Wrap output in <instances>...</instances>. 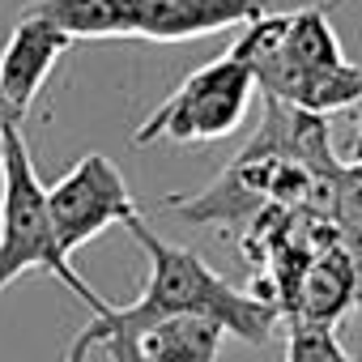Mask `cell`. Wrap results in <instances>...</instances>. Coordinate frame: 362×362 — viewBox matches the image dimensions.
I'll return each instance as SVG.
<instances>
[{
  "label": "cell",
  "mask_w": 362,
  "mask_h": 362,
  "mask_svg": "<svg viewBox=\"0 0 362 362\" xmlns=\"http://www.w3.org/2000/svg\"><path fill=\"white\" fill-rule=\"evenodd\" d=\"M260 13H269V0H128V30L149 43H188L247 26Z\"/></svg>",
  "instance_id": "6"
},
{
  "label": "cell",
  "mask_w": 362,
  "mask_h": 362,
  "mask_svg": "<svg viewBox=\"0 0 362 362\" xmlns=\"http://www.w3.org/2000/svg\"><path fill=\"white\" fill-rule=\"evenodd\" d=\"M286 362H358L328 324L286 320Z\"/></svg>",
  "instance_id": "11"
},
{
  "label": "cell",
  "mask_w": 362,
  "mask_h": 362,
  "mask_svg": "<svg viewBox=\"0 0 362 362\" xmlns=\"http://www.w3.org/2000/svg\"><path fill=\"white\" fill-rule=\"evenodd\" d=\"M354 175L362 179V145H358V166H354Z\"/></svg>",
  "instance_id": "14"
},
{
  "label": "cell",
  "mask_w": 362,
  "mask_h": 362,
  "mask_svg": "<svg viewBox=\"0 0 362 362\" xmlns=\"http://www.w3.org/2000/svg\"><path fill=\"white\" fill-rule=\"evenodd\" d=\"M0 153H5V214H0V290L9 281H18L30 269H43L52 277H60L90 311H103L107 298H98L90 290V281L73 269V260L64 256L52 214H47V188L39 184V170L30 158V145L22 136V128H5L0 132Z\"/></svg>",
  "instance_id": "3"
},
{
  "label": "cell",
  "mask_w": 362,
  "mask_h": 362,
  "mask_svg": "<svg viewBox=\"0 0 362 362\" xmlns=\"http://www.w3.org/2000/svg\"><path fill=\"white\" fill-rule=\"evenodd\" d=\"M22 124H26V115H22L5 94H0V132H5V128H22Z\"/></svg>",
  "instance_id": "12"
},
{
  "label": "cell",
  "mask_w": 362,
  "mask_h": 362,
  "mask_svg": "<svg viewBox=\"0 0 362 362\" xmlns=\"http://www.w3.org/2000/svg\"><path fill=\"white\" fill-rule=\"evenodd\" d=\"M252 94H256L252 73L226 52V56L201 64L162 107H153V115L132 132V145H153L162 136L179 141V145L222 141L243 124Z\"/></svg>",
  "instance_id": "4"
},
{
  "label": "cell",
  "mask_w": 362,
  "mask_h": 362,
  "mask_svg": "<svg viewBox=\"0 0 362 362\" xmlns=\"http://www.w3.org/2000/svg\"><path fill=\"white\" fill-rule=\"evenodd\" d=\"M337 5H349V0H324V9H337Z\"/></svg>",
  "instance_id": "15"
},
{
  "label": "cell",
  "mask_w": 362,
  "mask_h": 362,
  "mask_svg": "<svg viewBox=\"0 0 362 362\" xmlns=\"http://www.w3.org/2000/svg\"><path fill=\"white\" fill-rule=\"evenodd\" d=\"M358 303H362L358 269H354L349 252L341 243H332V247H324L320 256L307 260V269L298 273L294 294H290V307H286L281 320H307V324L337 328Z\"/></svg>",
  "instance_id": "7"
},
{
  "label": "cell",
  "mask_w": 362,
  "mask_h": 362,
  "mask_svg": "<svg viewBox=\"0 0 362 362\" xmlns=\"http://www.w3.org/2000/svg\"><path fill=\"white\" fill-rule=\"evenodd\" d=\"M124 230L145 252L149 281L136 303H128V307L107 303L103 311H94V320L73 337V345L60 362H86L94 349H107L111 362H136V349H132L136 337L170 315H205L226 337H239L247 345H264L273 337V328L281 320L273 303L235 290L192 247H179V243H166L162 235H153L145 226V218L124 222Z\"/></svg>",
  "instance_id": "1"
},
{
  "label": "cell",
  "mask_w": 362,
  "mask_h": 362,
  "mask_svg": "<svg viewBox=\"0 0 362 362\" xmlns=\"http://www.w3.org/2000/svg\"><path fill=\"white\" fill-rule=\"evenodd\" d=\"M47 214H52L64 256H73L77 247L98 239L107 226H124V222L141 218L119 166L107 162L103 153H86L73 170H64L47 188Z\"/></svg>",
  "instance_id": "5"
},
{
  "label": "cell",
  "mask_w": 362,
  "mask_h": 362,
  "mask_svg": "<svg viewBox=\"0 0 362 362\" xmlns=\"http://www.w3.org/2000/svg\"><path fill=\"white\" fill-rule=\"evenodd\" d=\"M226 332L205 315H170L136 337V362H218Z\"/></svg>",
  "instance_id": "9"
},
{
  "label": "cell",
  "mask_w": 362,
  "mask_h": 362,
  "mask_svg": "<svg viewBox=\"0 0 362 362\" xmlns=\"http://www.w3.org/2000/svg\"><path fill=\"white\" fill-rule=\"evenodd\" d=\"M64 52H69V39L56 26L22 13V22L13 26V35L5 43V56H0V94L22 115H30L43 81L52 77V69L60 64Z\"/></svg>",
  "instance_id": "8"
},
{
  "label": "cell",
  "mask_w": 362,
  "mask_h": 362,
  "mask_svg": "<svg viewBox=\"0 0 362 362\" xmlns=\"http://www.w3.org/2000/svg\"><path fill=\"white\" fill-rule=\"evenodd\" d=\"M0 214H5V153H0Z\"/></svg>",
  "instance_id": "13"
},
{
  "label": "cell",
  "mask_w": 362,
  "mask_h": 362,
  "mask_svg": "<svg viewBox=\"0 0 362 362\" xmlns=\"http://www.w3.org/2000/svg\"><path fill=\"white\" fill-rule=\"evenodd\" d=\"M230 56L252 73L264 98L311 115H332L362 98V69L345 60L324 5L294 13H260L243 26Z\"/></svg>",
  "instance_id": "2"
},
{
  "label": "cell",
  "mask_w": 362,
  "mask_h": 362,
  "mask_svg": "<svg viewBox=\"0 0 362 362\" xmlns=\"http://www.w3.org/2000/svg\"><path fill=\"white\" fill-rule=\"evenodd\" d=\"M30 18L56 26L73 39H132L128 30V0H35Z\"/></svg>",
  "instance_id": "10"
}]
</instances>
